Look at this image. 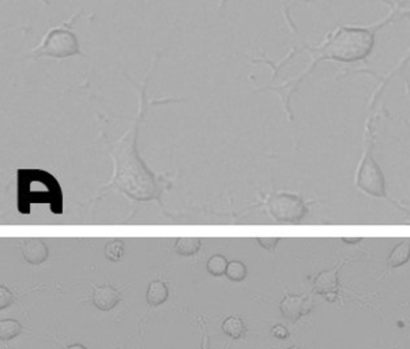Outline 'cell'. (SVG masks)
Segmentation results:
<instances>
[{"mask_svg": "<svg viewBox=\"0 0 410 349\" xmlns=\"http://www.w3.org/2000/svg\"><path fill=\"white\" fill-rule=\"evenodd\" d=\"M408 0H387L390 10L389 14L383 17L380 21L373 22L371 25H340L333 32H330L323 40L318 45H312L307 40L302 39L297 26L290 17L289 6L285 7L283 17L289 29L293 32L296 39L300 43L299 48H292V53L307 52L309 62L305 65L300 74L277 84V85H269L255 89V93L260 91H271L276 93L280 97L281 104L283 110L286 112L289 120L293 119L290 101L295 93L300 89L302 84L311 74L318 68V65L326 62H334L340 65H354L360 62H366L368 58L372 55L375 46H376V37L380 30L387 27L392 22L399 21L405 17L410 18V8L406 7Z\"/></svg>", "mask_w": 410, "mask_h": 349, "instance_id": "cell-1", "label": "cell"}, {"mask_svg": "<svg viewBox=\"0 0 410 349\" xmlns=\"http://www.w3.org/2000/svg\"><path fill=\"white\" fill-rule=\"evenodd\" d=\"M33 203H51L55 215L63 212V194L58 180L43 170L18 171V210L30 213Z\"/></svg>", "mask_w": 410, "mask_h": 349, "instance_id": "cell-2", "label": "cell"}, {"mask_svg": "<svg viewBox=\"0 0 410 349\" xmlns=\"http://www.w3.org/2000/svg\"><path fill=\"white\" fill-rule=\"evenodd\" d=\"M78 17L79 13H74L68 20H65L58 26L51 27L44 34L41 42L26 53V58L67 61L84 56L81 40L72 29Z\"/></svg>", "mask_w": 410, "mask_h": 349, "instance_id": "cell-3", "label": "cell"}, {"mask_svg": "<svg viewBox=\"0 0 410 349\" xmlns=\"http://www.w3.org/2000/svg\"><path fill=\"white\" fill-rule=\"evenodd\" d=\"M366 148L356 174V186L366 194L376 198L386 196V179L372 154V118L366 122Z\"/></svg>", "mask_w": 410, "mask_h": 349, "instance_id": "cell-4", "label": "cell"}, {"mask_svg": "<svg viewBox=\"0 0 410 349\" xmlns=\"http://www.w3.org/2000/svg\"><path fill=\"white\" fill-rule=\"evenodd\" d=\"M267 209L278 222L288 224L300 222L308 212V208L300 196L285 193L270 196Z\"/></svg>", "mask_w": 410, "mask_h": 349, "instance_id": "cell-5", "label": "cell"}, {"mask_svg": "<svg viewBox=\"0 0 410 349\" xmlns=\"http://www.w3.org/2000/svg\"><path fill=\"white\" fill-rule=\"evenodd\" d=\"M312 310V302L304 295H286L280 303V311L285 319L296 322Z\"/></svg>", "mask_w": 410, "mask_h": 349, "instance_id": "cell-6", "label": "cell"}, {"mask_svg": "<svg viewBox=\"0 0 410 349\" xmlns=\"http://www.w3.org/2000/svg\"><path fill=\"white\" fill-rule=\"evenodd\" d=\"M350 262V260H344V261L340 262L335 267H333L331 270H323L321 272L315 281H314V285H312V289H314V293H318V295H327V293H331V292H338V288H340V280H338V273L340 270L344 267V265Z\"/></svg>", "mask_w": 410, "mask_h": 349, "instance_id": "cell-7", "label": "cell"}, {"mask_svg": "<svg viewBox=\"0 0 410 349\" xmlns=\"http://www.w3.org/2000/svg\"><path fill=\"white\" fill-rule=\"evenodd\" d=\"M410 65V48L404 53V56L398 61V63L394 65L391 70H390L389 72L386 74V75H383L382 78H380V84H379V87H376L375 90H373V93H372V96H371V99H369V107L368 108L372 109L375 106H376V103H378V100L382 97V94L385 93V90H386V87H389L390 82L392 81V78L394 77H397L406 65Z\"/></svg>", "mask_w": 410, "mask_h": 349, "instance_id": "cell-8", "label": "cell"}, {"mask_svg": "<svg viewBox=\"0 0 410 349\" xmlns=\"http://www.w3.org/2000/svg\"><path fill=\"white\" fill-rule=\"evenodd\" d=\"M22 253H23L25 261L32 265H40L46 261L49 257L48 247L45 246L43 240L39 238L26 240V243L22 247Z\"/></svg>", "mask_w": 410, "mask_h": 349, "instance_id": "cell-9", "label": "cell"}, {"mask_svg": "<svg viewBox=\"0 0 410 349\" xmlns=\"http://www.w3.org/2000/svg\"><path fill=\"white\" fill-rule=\"evenodd\" d=\"M120 302L119 292L109 285L98 286L93 293V303L101 311H110Z\"/></svg>", "mask_w": 410, "mask_h": 349, "instance_id": "cell-10", "label": "cell"}, {"mask_svg": "<svg viewBox=\"0 0 410 349\" xmlns=\"http://www.w3.org/2000/svg\"><path fill=\"white\" fill-rule=\"evenodd\" d=\"M169 298V289L165 284L160 280H154L149 284L146 300L150 305H160L165 303Z\"/></svg>", "mask_w": 410, "mask_h": 349, "instance_id": "cell-11", "label": "cell"}, {"mask_svg": "<svg viewBox=\"0 0 410 349\" xmlns=\"http://www.w3.org/2000/svg\"><path fill=\"white\" fill-rule=\"evenodd\" d=\"M410 260V241L404 240L398 246L394 247V250L390 253L387 258V266L390 269H397L405 265Z\"/></svg>", "mask_w": 410, "mask_h": 349, "instance_id": "cell-12", "label": "cell"}, {"mask_svg": "<svg viewBox=\"0 0 410 349\" xmlns=\"http://www.w3.org/2000/svg\"><path fill=\"white\" fill-rule=\"evenodd\" d=\"M200 240L196 238H180L174 243V250L179 255L183 257H193L200 250Z\"/></svg>", "mask_w": 410, "mask_h": 349, "instance_id": "cell-13", "label": "cell"}, {"mask_svg": "<svg viewBox=\"0 0 410 349\" xmlns=\"http://www.w3.org/2000/svg\"><path fill=\"white\" fill-rule=\"evenodd\" d=\"M222 331L233 338V340H238V338H241L245 333V326H244V322L241 318L238 317H229L224 321L222 324Z\"/></svg>", "mask_w": 410, "mask_h": 349, "instance_id": "cell-14", "label": "cell"}, {"mask_svg": "<svg viewBox=\"0 0 410 349\" xmlns=\"http://www.w3.org/2000/svg\"><path fill=\"white\" fill-rule=\"evenodd\" d=\"M21 324L15 319H1L0 321V340L8 341L21 333Z\"/></svg>", "mask_w": 410, "mask_h": 349, "instance_id": "cell-15", "label": "cell"}, {"mask_svg": "<svg viewBox=\"0 0 410 349\" xmlns=\"http://www.w3.org/2000/svg\"><path fill=\"white\" fill-rule=\"evenodd\" d=\"M104 255L110 262H119L124 255V244L122 240H110L104 248Z\"/></svg>", "mask_w": 410, "mask_h": 349, "instance_id": "cell-16", "label": "cell"}, {"mask_svg": "<svg viewBox=\"0 0 410 349\" xmlns=\"http://www.w3.org/2000/svg\"><path fill=\"white\" fill-rule=\"evenodd\" d=\"M228 263L229 262L226 261V258L224 255H213L209 261H207V272L214 276V277H219V276H224L226 274V269H228Z\"/></svg>", "mask_w": 410, "mask_h": 349, "instance_id": "cell-17", "label": "cell"}, {"mask_svg": "<svg viewBox=\"0 0 410 349\" xmlns=\"http://www.w3.org/2000/svg\"><path fill=\"white\" fill-rule=\"evenodd\" d=\"M226 277L231 281H243L247 277V266L241 261H232L228 263Z\"/></svg>", "mask_w": 410, "mask_h": 349, "instance_id": "cell-18", "label": "cell"}, {"mask_svg": "<svg viewBox=\"0 0 410 349\" xmlns=\"http://www.w3.org/2000/svg\"><path fill=\"white\" fill-rule=\"evenodd\" d=\"M14 302V295L10 289H7L6 286L0 285V308H6Z\"/></svg>", "mask_w": 410, "mask_h": 349, "instance_id": "cell-19", "label": "cell"}, {"mask_svg": "<svg viewBox=\"0 0 410 349\" xmlns=\"http://www.w3.org/2000/svg\"><path fill=\"white\" fill-rule=\"evenodd\" d=\"M280 239L278 238H260L258 243L260 244L262 248L267 250V251H274L277 248Z\"/></svg>", "mask_w": 410, "mask_h": 349, "instance_id": "cell-20", "label": "cell"}, {"mask_svg": "<svg viewBox=\"0 0 410 349\" xmlns=\"http://www.w3.org/2000/svg\"><path fill=\"white\" fill-rule=\"evenodd\" d=\"M271 334H273V337L280 338V340H285V338L289 337V331H288V329L285 326H282V325H277V326L273 327V329H271Z\"/></svg>", "mask_w": 410, "mask_h": 349, "instance_id": "cell-21", "label": "cell"}, {"mask_svg": "<svg viewBox=\"0 0 410 349\" xmlns=\"http://www.w3.org/2000/svg\"><path fill=\"white\" fill-rule=\"evenodd\" d=\"M202 327H203V330H205V334H203V344H202V349H209V336H207V333H206V327L203 324H200Z\"/></svg>", "mask_w": 410, "mask_h": 349, "instance_id": "cell-22", "label": "cell"}, {"mask_svg": "<svg viewBox=\"0 0 410 349\" xmlns=\"http://www.w3.org/2000/svg\"><path fill=\"white\" fill-rule=\"evenodd\" d=\"M342 241L346 244H349V246H352V244H356V243L361 241V238H342Z\"/></svg>", "mask_w": 410, "mask_h": 349, "instance_id": "cell-23", "label": "cell"}, {"mask_svg": "<svg viewBox=\"0 0 410 349\" xmlns=\"http://www.w3.org/2000/svg\"><path fill=\"white\" fill-rule=\"evenodd\" d=\"M65 349H87L85 345H82V344H72V345H68V347H65Z\"/></svg>", "mask_w": 410, "mask_h": 349, "instance_id": "cell-24", "label": "cell"}, {"mask_svg": "<svg viewBox=\"0 0 410 349\" xmlns=\"http://www.w3.org/2000/svg\"><path fill=\"white\" fill-rule=\"evenodd\" d=\"M405 90H406V96H408L410 101V81L406 78H405Z\"/></svg>", "mask_w": 410, "mask_h": 349, "instance_id": "cell-25", "label": "cell"}, {"mask_svg": "<svg viewBox=\"0 0 410 349\" xmlns=\"http://www.w3.org/2000/svg\"><path fill=\"white\" fill-rule=\"evenodd\" d=\"M218 1L221 6H226V3H228V0H218Z\"/></svg>", "mask_w": 410, "mask_h": 349, "instance_id": "cell-26", "label": "cell"}, {"mask_svg": "<svg viewBox=\"0 0 410 349\" xmlns=\"http://www.w3.org/2000/svg\"><path fill=\"white\" fill-rule=\"evenodd\" d=\"M288 349H300V348H299V347H296V345H293V347H290V348Z\"/></svg>", "mask_w": 410, "mask_h": 349, "instance_id": "cell-27", "label": "cell"}]
</instances>
